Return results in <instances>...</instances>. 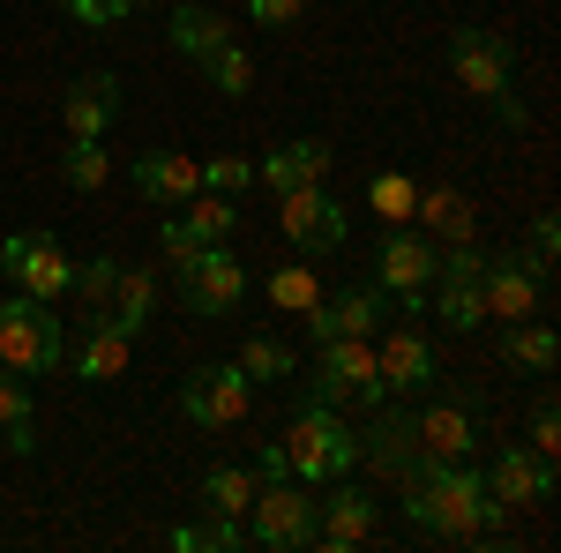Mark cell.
Listing matches in <instances>:
<instances>
[{
    "mask_svg": "<svg viewBox=\"0 0 561 553\" xmlns=\"http://www.w3.org/2000/svg\"><path fill=\"white\" fill-rule=\"evenodd\" d=\"M397 516L420 531V539H457V546H502L510 539V502H494L486 494V471L472 457H457V464H427L412 479H397Z\"/></svg>",
    "mask_w": 561,
    "mask_h": 553,
    "instance_id": "cell-1",
    "label": "cell"
},
{
    "mask_svg": "<svg viewBox=\"0 0 561 553\" xmlns=\"http://www.w3.org/2000/svg\"><path fill=\"white\" fill-rule=\"evenodd\" d=\"M449 76H457V90L486 97L502 128H524V97H517V45L502 38V31H486V23H457V31H449Z\"/></svg>",
    "mask_w": 561,
    "mask_h": 553,
    "instance_id": "cell-2",
    "label": "cell"
},
{
    "mask_svg": "<svg viewBox=\"0 0 561 553\" xmlns=\"http://www.w3.org/2000/svg\"><path fill=\"white\" fill-rule=\"evenodd\" d=\"M277 441H285V457H293V479H300V486H330V479H352V471H359V434L345 426L337 404L300 396V412H293V426H285Z\"/></svg>",
    "mask_w": 561,
    "mask_h": 553,
    "instance_id": "cell-3",
    "label": "cell"
},
{
    "mask_svg": "<svg viewBox=\"0 0 561 553\" xmlns=\"http://www.w3.org/2000/svg\"><path fill=\"white\" fill-rule=\"evenodd\" d=\"M0 367L23 375V382H45L68 367V322L53 314V299H0Z\"/></svg>",
    "mask_w": 561,
    "mask_h": 553,
    "instance_id": "cell-4",
    "label": "cell"
},
{
    "mask_svg": "<svg viewBox=\"0 0 561 553\" xmlns=\"http://www.w3.org/2000/svg\"><path fill=\"white\" fill-rule=\"evenodd\" d=\"M314 516H322V486H300V479H262L255 502H248V546L300 553V546H314Z\"/></svg>",
    "mask_w": 561,
    "mask_h": 553,
    "instance_id": "cell-5",
    "label": "cell"
},
{
    "mask_svg": "<svg viewBox=\"0 0 561 553\" xmlns=\"http://www.w3.org/2000/svg\"><path fill=\"white\" fill-rule=\"evenodd\" d=\"M322 359H314V382H307V396L314 404H382L389 389H382V367H375V337H330V344H314Z\"/></svg>",
    "mask_w": 561,
    "mask_h": 553,
    "instance_id": "cell-6",
    "label": "cell"
},
{
    "mask_svg": "<svg viewBox=\"0 0 561 553\" xmlns=\"http://www.w3.org/2000/svg\"><path fill=\"white\" fill-rule=\"evenodd\" d=\"M434 262H442V247H434L420 224H389L382 232V247H375V285L389 292L397 314H420V307H427Z\"/></svg>",
    "mask_w": 561,
    "mask_h": 553,
    "instance_id": "cell-7",
    "label": "cell"
},
{
    "mask_svg": "<svg viewBox=\"0 0 561 553\" xmlns=\"http://www.w3.org/2000/svg\"><path fill=\"white\" fill-rule=\"evenodd\" d=\"M173 292H180V307H187L195 322H225V314L248 299V262L217 240V247H203V255H187L173 269Z\"/></svg>",
    "mask_w": 561,
    "mask_h": 553,
    "instance_id": "cell-8",
    "label": "cell"
},
{
    "mask_svg": "<svg viewBox=\"0 0 561 553\" xmlns=\"http://www.w3.org/2000/svg\"><path fill=\"white\" fill-rule=\"evenodd\" d=\"M277 232L293 240V255L322 262V255H337V247L352 240V217L337 210V195L314 180V187H293V195H277Z\"/></svg>",
    "mask_w": 561,
    "mask_h": 553,
    "instance_id": "cell-9",
    "label": "cell"
},
{
    "mask_svg": "<svg viewBox=\"0 0 561 553\" xmlns=\"http://www.w3.org/2000/svg\"><path fill=\"white\" fill-rule=\"evenodd\" d=\"M479 269H486V247H479V240H457V247H442V262H434L427 307H434V322H449L457 337H472L479 322H486V307H479Z\"/></svg>",
    "mask_w": 561,
    "mask_h": 553,
    "instance_id": "cell-10",
    "label": "cell"
},
{
    "mask_svg": "<svg viewBox=\"0 0 561 553\" xmlns=\"http://www.w3.org/2000/svg\"><path fill=\"white\" fill-rule=\"evenodd\" d=\"M180 419L203 426V434H225V426H240L248 412H255V382L240 375V367H195L187 382L173 389Z\"/></svg>",
    "mask_w": 561,
    "mask_h": 553,
    "instance_id": "cell-11",
    "label": "cell"
},
{
    "mask_svg": "<svg viewBox=\"0 0 561 553\" xmlns=\"http://www.w3.org/2000/svg\"><path fill=\"white\" fill-rule=\"evenodd\" d=\"M382 322H397V307H389V292L367 277V285H337V292H322L314 307L300 314L307 344H330V337H375Z\"/></svg>",
    "mask_w": 561,
    "mask_h": 553,
    "instance_id": "cell-12",
    "label": "cell"
},
{
    "mask_svg": "<svg viewBox=\"0 0 561 553\" xmlns=\"http://www.w3.org/2000/svg\"><path fill=\"white\" fill-rule=\"evenodd\" d=\"M479 412H486V396H479V389H457V396L412 404L420 457H427V464H457V457H472V449H479Z\"/></svg>",
    "mask_w": 561,
    "mask_h": 553,
    "instance_id": "cell-13",
    "label": "cell"
},
{
    "mask_svg": "<svg viewBox=\"0 0 561 553\" xmlns=\"http://www.w3.org/2000/svg\"><path fill=\"white\" fill-rule=\"evenodd\" d=\"M240 232V203L232 195H195V203H180V210L158 217V247H165V262H187V255H203V247H217V240H232Z\"/></svg>",
    "mask_w": 561,
    "mask_h": 553,
    "instance_id": "cell-14",
    "label": "cell"
},
{
    "mask_svg": "<svg viewBox=\"0 0 561 553\" xmlns=\"http://www.w3.org/2000/svg\"><path fill=\"white\" fill-rule=\"evenodd\" d=\"M0 269H8L15 292H31V299H68V285H76V262H68V247L53 232H8L0 240Z\"/></svg>",
    "mask_w": 561,
    "mask_h": 553,
    "instance_id": "cell-15",
    "label": "cell"
},
{
    "mask_svg": "<svg viewBox=\"0 0 561 553\" xmlns=\"http://www.w3.org/2000/svg\"><path fill=\"white\" fill-rule=\"evenodd\" d=\"M359 464L375 471L382 486H397V479L420 471V426H412V404H404V396H382V404H375V426L359 434Z\"/></svg>",
    "mask_w": 561,
    "mask_h": 553,
    "instance_id": "cell-16",
    "label": "cell"
},
{
    "mask_svg": "<svg viewBox=\"0 0 561 553\" xmlns=\"http://www.w3.org/2000/svg\"><path fill=\"white\" fill-rule=\"evenodd\" d=\"M375 531H382V502L367 486H352V479H330L322 486V516H314V546L352 553V546H367Z\"/></svg>",
    "mask_w": 561,
    "mask_h": 553,
    "instance_id": "cell-17",
    "label": "cell"
},
{
    "mask_svg": "<svg viewBox=\"0 0 561 553\" xmlns=\"http://www.w3.org/2000/svg\"><path fill=\"white\" fill-rule=\"evenodd\" d=\"M479 471H486V494H494V502H510V509L554 502V457H539L531 441H502Z\"/></svg>",
    "mask_w": 561,
    "mask_h": 553,
    "instance_id": "cell-18",
    "label": "cell"
},
{
    "mask_svg": "<svg viewBox=\"0 0 561 553\" xmlns=\"http://www.w3.org/2000/svg\"><path fill=\"white\" fill-rule=\"evenodd\" d=\"M539 299H547V277L524 255H486V269H479V307H486V322H524V314H539Z\"/></svg>",
    "mask_w": 561,
    "mask_h": 553,
    "instance_id": "cell-19",
    "label": "cell"
},
{
    "mask_svg": "<svg viewBox=\"0 0 561 553\" xmlns=\"http://www.w3.org/2000/svg\"><path fill=\"white\" fill-rule=\"evenodd\" d=\"M375 367H382V389L389 396H420V389L434 382V344L420 337V330H404V322H397V330H375Z\"/></svg>",
    "mask_w": 561,
    "mask_h": 553,
    "instance_id": "cell-20",
    "label": "cell"
},
{
    "mask_svg": "<svg viewBox=\"0 0 561 553\" xmlns=\"http://www.w3.org/2000/svg\"><path fill=\"white\" fill-rule=\"evenodd\" d=\"M121 120V76H76L68 97H60V128L68 142H105Z\"/></svg>",
    "mask_w": 561,
    "mask_h": 553,
    "instance_id": "cell-21",
    "label": "cell"
},
{
    "mask_svg": "<svg viewBox=\"0 0 561 553\" xmlns=\"http://www.w3.org/2000/svg\"><path fill=\"white\" fill-rule=\"evenodd\" d=\"M135 359V337L113 322V314H90L83 337L68 344V367H76V382H121Z\"/></svg>",
    "mask_w": 561,
    "mask_h": 553,
    "instance_id": "cell-22",
    "label": "cell"
},
{
    "mask_svg": "<svg viewBox=\"0 0 561 553\" xmlns=\"http://www.w3.org/2000/svg\"><path fill=\"white\" fill-rule=\"evenodd\" d=\"M330 165H337V150L322 142V135H293V142H277L270 158L255 165V180L270 187V195H293V187H314V180H330Z\"/></svg>",
    "mask_w": 561,
    "mask_h": 553,
    "instance_id": "cell-23",
    "label": "cell"
},
{
    "mask_svg": "<svg viewBox=\"0 0 561 553\" xmlns=\"http://www.w3.org/2000/svg\"><path fill=\"white\" fill-rule=\"evenodd\" d=\"M128 180H135L142 203H165V210H180V203L203 195V172H195L187 150H142V158L128 165Z\"/></svg>",
    "mask_w": 561,
    "mask_h": 553,
    "instance_id": "cell-24",
    "label": "cell"
},
{
    "mask_svg": "<svg viewBox=\"0 0 561 553\" xmlns=\"http://www.w3.org/2000/svg\"><path fill=\"white\" fill-rule=\"evenodd\" d=\"M502 367H517V375H554L561 367V337L539 322V314H524V322H502Z\"/></svg>",
    "mask_w": 561,
    "mask_h": 553,
    "instance_id": "cell-25",
    "label": "cell"
},
{
    "mask_svg": "<svg viewBox=\"0 0 561 553\" xmlns=\"http://www.w3.org/2000/svg\"><path fill=\"white\" fill-rule=\"evenodd\" d=\"M412 224L427 232L434 247H457V240H472V203H465L457 187H420V203H412Z\"/></svg>",
    "mask_w": 561,
    "mask_h": 553,
    "instance_id": "cell-26",
    "label": "cell"
},
{
    "mask_svg": "<svg viewBox=\"0 0 561 553\" xmlns=\"http://www.w3.org/2000/svg\"><path fill=\"white\" fill-rule=\"evenodd\" d=\"M0 449L8 457H31L38 449V404H31V382L0 367Z\"/></svg>",
    "mask_w": 561,
    "mask_h": 553,
    "instance_id": "cell-27",
    "label": "cell"
},
{
    "mask_svg": "<svg viewBox=\"0 0 561 553\" xmlns=\"http://www.w3.org/2000/svg\"><path fill=\"white\" fill-rule=\"evenodd\" d=\"M165 38H173V53L203 60V53H217V45L232 38V23H225L217 8H195V0H187V8H173V15H165Z\"/></svg>",
    "mask_w": 561,
    "mask_h": 553,
    "instance_id": "cell-28",
    "label": "cell"
},
{
    "mask_svg": "<svg viewBox=\"0 0 561 553\" xmlns=\"http://www.w3.org/2000/svg\"><path fill=\"white\" fill-rule=\"evenodd\" d=\"M105 314H113L128 337H142V330H150V314H158V277L121 262V285H113V299H105Z\"/></svg>",
    "mask_w": 561,
    "mask_h": 553,
    "instance_id": "cell-29",
    "label": "cell"
},
{
    "mask_svg": "<svg viewBox=\"0 0 561 553\" xmlns=\"http://www.w3.org/2000/svg\"><path fill=\"white\" fill-rule=\"evenodd\" d=\"M255 464H210L203 471V509L210 516H248V502H255Z\"/></svg>",
    "mask_w": 561,
    "mask_h": 553,
    "instance_id": "cell-30",
    "label": "cell"
},
{
    "mask_svg": "<svg viewBox=\"0 0 561 553\" xmlns=\"http://www.w3.org/2000/svg\"><path fill=\"white\" fill-rule=\"evenodd\" d=\"M195 68H203V83H210L217 97H248V90H255V53L240 38H225L217 53H203Z\"/></svg>",
    "mask_w": 561,
    "mask_h": 553,
    "instance_id": "cell-31",
    "label": "cell"
},
{
    "mask_svg": "<svg viewBox=\"0 0 561 553\" xmlns=\"http://www.w3.org/2000/svg\"><path fill=\"white\" fill-rule=\"evenodd\" d=\"M262 292H270L277 314H307V307L322 299V269L300 255V262H285V269H270V285H262Z\"/></svg>",
    "mask_w": 561,
    "mask_h": 553,
    "instance_id": "cell-32",
    "label": "cell"
},
{
    "mask_svg": "<svg viewBox=\"0 0 561 553\" xmlns=\"http://www.w3.org/2000/svg\"><path fill=\"white\" fill-rule=\"evenodd\" d=\"M232 367H240V375H248L255 389H262V382H293V344L262 330V337H248V344H240V359H232Z\"/></svg>",
    "mask_w": 561,
    "mask_h": 553,
    "instance_id": "cell-33",
    "label": "cell"
},
{
    "mask_svg": "<svg viewBox=\"0 0 561 553\" xmlns=\"http://www.w3.org/2000/svg\"><path fill=\"white\" fill-rule=\"evenodd\" d=\"M412 203H420V180L412 172H375L367 180V210L382 224H412Z\"/></svg>",
    "mask_w": 561,
    "mask_h": 553,
    "instance_id": "cell-34",
    "label": "cell"
},
{
    "mask_svg": "<svg viewBox=\"0 0 561 553\" xmlns=\"http://www.w3.org/2000/svg\"><path fill=\"white\" fill-rule=\"evenodd\" d=\"M60 180H68L76 195H98V187L113 180V150H105V142H68V150H60Z\"/></svg>",
    "mask_w": 561,
    "mask_h": 553,
    "instance_id": "cell-35",
    "label": "cell"
},
{
    "mask_svg": "<svg viewBox=\"0 0 561 553\" xmlns=\"http://www.w3.org/2000/svg\"><path fill=\"white\" fill-rule=\"evenodd\" d=\"M195 172H203V187H210V195H232V203L255 187V165H248V158H232V150H217V158H195Z\"/></svg>",
    "mask_w": 561,
    "mask_h": 553,
    "instance_id": "cell-36",
    "label": "cell"
},
{
    "mask_svg": "<svg viewBox=\"0 0 561 553\" xmlns=\"http://www.w3.org/2000/svg\"><path fill=\"white\" fill-rule=\"evenodd\" d=\"M113 285H121V255H98V262H76V285H68V292H83L90 314H105Z\"/></svg>",
    "mask_w": 561,
    "mask_h": 553,
    "instance_id": "cell-37",
    "label": "cell"
},
{
    "mask_svg": "<svg viewBox=\"0 0 561 553\" xmlns=\"http://www.w3.org/2000/svg\"><path fill=\"white\" fill-rule=\"evenodd\" d=\"M68 23H83V31H113V23H128L142 0H53Z\"/></svg>",
    "mask_w": 561,
    "mask_h": 553,
    "instance_id": "cell-38",
    "label": "cell"
},
{
    "mask_svg": "<svg viewBox=\"0 0 561 553\" xmlns=\"http://www.w3.org/2000/svg\"><path fill=\"white\" fill-rule=\"evenodd\" d=\"M554 255H561V217L539 210V217H531V232H524V262H531L539 277H554Z\"/></svg>",
    "mask_w": 561,
    "mask_h": 553,
    "instance_id": "cell-39",
    "label": "cell"
},
{
    "mask_svg": "<svg viewBox=\"0 0 561 553\" xmlns=\"http://www.w3.org/2000/svg\"><path fill=\"white\" fill-rule=\"evenodd\" d=\"M531 449H539V457H554V449H561V412H554V389H539V404H531Z\"/></svg>",
    "mask_w": 561,
    "mask_h": 553,
    "instance_id": "cell-40",
    "label": "cell"
},
{
    "mask_svg": "<svg viewBox=\"0 0 561 553\" xmlns=\"http://www.w3.org/2000/svg\"><path fill=\"white\" fill-rule=\"evenodd\" d=\"M248 15H255L262 31H293L307 15V0H248Z\"/></svg>",
    "mask_w": 561,
    "mask_h": 553,
    "instance_id": "cell-41",
    "label": "cell"
},
{
    "mask_svg": "<svg viewBox=\"0 0 561 553\" xmlns=\"http://www.w3.org/2000/svg\"><path fill=\"white\" fill-rule=\"evenodd\" d=\"M255 479H293V457H285V441H262V449H255Z\"/></svg>",
    "mask_w": 561,
    "mask_h": 553,
    "instance_id": "cell-42",
    "label": "cell"
},
{
    "mask_svg": "<svg viewBox=\"0 0 561 553\" xmlns=\"http://www.w3.org/2000/svg\"><path fill=\"white\" fill-rule=\"evenodd\" d=\"M165 546H173V553H203V523H173Z\"/></svg>",
    "mask_w": 561,
    "mask_h": 553,
    "instance_id": "cell-43",
    "label": "cell"
}]
</instances>
